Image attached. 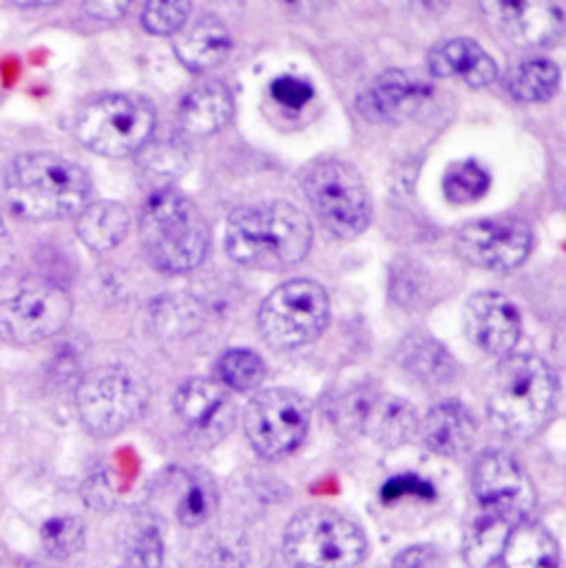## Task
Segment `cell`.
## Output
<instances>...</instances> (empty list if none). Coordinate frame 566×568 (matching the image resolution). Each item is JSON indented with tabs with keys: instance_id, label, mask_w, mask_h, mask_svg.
Here are the masks:
<instances>
[{
	"instance_id": "cell-1",
	"label": "cell",
	"mask_w": 566,
	"mask_h": 568,
	"mask_svg": "<svg viewBox=\"0 0 566 568\" xmlns=\"http://www.w3.org/2000/svg\"><path fill=\"white\" fill-rule=\"evenodd\" d=\"M7 209L27 222H55L78 215L91 195L89 173L55 153L18 155L4 171Z\"/></svg>"
},
{
	"instance_id": "cell-2",
	"label": "cell",
	"mask_w": 566,
	"mask_h": 568,
	"mask_svg": "<svg viewBox=\"0 0 566 568\" xmlns=\"http://www.w3.org/2000/svg\"><path fill=\"white\" fill-rule=\"evenodd\" d=\"M310 246V220L282 200L237 209L226 224V253L249 268L275 273L296 266Z\"/></svg>"
},
{
	"instance_id": "cell-3",
	"label": "cell",
	"mask_w": 566,
	"mask_h": 568,
	"mask_svg": "<svg viewBox=\"0 0 566 568\" xmlns=\"http://www.w3.org/2000/svg\"><path fill=\"white\" fill-rule=\"evenodd\" d=\"M558 400V378L547 361L534 354L507 356L487 400L492 425L509 438H532L549 420Z\"/></svg>"
},
{
	"instance_id": "cell-4",
	"label": "cell",
	"mask_w": 566,
	"mask_h": 568,
	"mask_svg": "<svg viewBox=\"0 0 566 568\" xmlns=\"http://www.w3.org/2000/svg\"><path fill=\"white\" fill-rule=\"evenodd\" d=\"M140 237L153 266L171 275L195 271L211 244V231L202 211L173 189H160L144 202Z\"/></svg>"
},
{
	"instance_id": "cell-5",
	"label": "cell",
	"mask_w": 566,
	"mask_h": 568,
	"mask_svg": "<svg viewBox=\"0 0 566 568\" xmlns=\"http://www.w3.org/2000/svg\"><path fill=\"white\" fill-rule=\"evenodd\" d=\"M155 109L138 93H107L84 104L75 118V138L102 158L140 153L155 133Z\"/></svg>"
},
{
	"instance_id": "cell-6",
	"label": "cell",
	"mask_w": 566,
	"mask_h": 568,
	"mask_svg": "<svg viewBox=\"0 0 566 568\" xmlns=\"http://www.w3.org/2000/svg\"><path fill=\"white\" fill-rule=\"evenodd\" d=\"M283 551L294 568H354L367 556V538L347 516L312 507L290 520Z\"/></svg>"
},
{
	"instance_id": "cell-7",
	"label": "cell",
	"mask_w": 566,
	"mask_h": 568,
	"mask_svg": "<svg viewBox=\"0 0 566 568\" xmlns=\"http://www.w3.org/2000/svg\"><path fill=\"white\" fill-rule=\"evenodd\" d=\"M330 418L341 434L367 436L383 447H401L418 432L416 407L376 383H358L334 396Z\"/></svg>"
},
{
	"instance_id": "cell-8",
	"label": "cell",
	"mask_w": 566,
	"mask_h": 568,
	"mask_svg": "<svg viewBox=\"0 0 566 568\" xmlns=\"http://www.w3.org/2000/svg\"><path fill=\"white\" fill-rule=\"evenodd\" d=\"M303 191L323 229L338 240L358 237L372 222L370 191L347 162H316L303 178Z\"/></svg>"
},
{
	"instance_id": "cell-9",
	"label": "cell",
	"mask_w": 566,
	"mask_h": 568,
	"mask_svg": "<svg viewBox=\"0 0 566 568\" xmlns=\"http://www.w3.org/2000/svg\"><path fill=\"white\" fill-rule=\"evenodd\" d=\"M149 387L122 365L91 369L78 385L75 407L84 429L98 438H109L133 425L146 409Z\"/></svg>"
},
{
	"instance_id": "cell-10",
	"label": "cell",
	"mask_w": 566,
	"mask_h": 568,
	"mask_svg": "<svg viewBox=\"0 0 566 568\" xmlns=\"http://www.w3.org/2000/svg\"><path fill=\"white\" fill-rule=\"evenodd\" d=\"M330 298L323 285L292 280L275 287L257 314L260 334L273 349H296L312 343L327 325Z\"/></svg>"
},
{
	"instance_id": "cell-11",
	"label": "cell",
	"mask_w": 566,
	"mask_h": 568,
	"mask_svg": "<svg viewBox=\"0 0 566 568\" xmlns=\"http://www.w3.org/2000/svg\"><path fill=\"white\" fill-rule=\"evenodd\" d=\"M310 427L307 400L283 387L253 396L244 412V429L253 449L269 460L285 458L305 438Z\"/></svg>"
},
{
	"instance_id": "cell-12",
	"label": "cell",
	"mask_w": 566,
	"mask_h": 568,
	"mask_svg": "<svg viewBox=\"0 0 566 568\" xmlns=\"http://www.w3.org/2000/svg\"><path fill=\"white\" fill-rule=\"evenodd\" d=\"M73 314V298L60 285L40 284L0 301V341L36 345L60 334Z\"/></svg>"
},
{
	"instance_id": "cell-13",
	"label": "cell",
	"mask_w": 566,
	"mask_h": 568,
	"mask_svg": "<svg viewBox=\"0 0 566 568\" xmlns=\"http://www.w3.org/2000/svg\"><path fill=\"white\" fill-rule=\"evenodd\" d=\"M474 496L478 511L520 525L532 520L536 487L523 465L503 452H487L474 467Z\"/></svg>"
},
{
	"instance_id": "cell-14",
	"label": "cell",
	"mask_w": 566,
	"mask_h": 568,
	"mask_svg": "<svg viewBox=\"0 0 566 568\" xmlns=\"http://www.w3.org/2000/svg\"><path fill=\"white\" fill-rule=\"evenodd\" d=\"M456 248L476 268L496 273L514 271L527 262L534 248V233L518 217H483L458 231Z\"/></svg>"
},
{
	"instance_id": "cell-15",
	"label": "cell",
	"mask_w": 566,
	"mask_h": 568,
	"mask_svg": "<svg viewBox=\"0 0 566 568\" xmlns=\"http://www.w3.org/2000/svg\"><path fill=\"white\" fill-rule=\"evenodd\" d=\"M175 414L200 445H215L235 425V403L226 387L211 378H191L175 394Z\"/></svg>"
},
{
	"instance_id": "cell-16",
	"label": "cell",
	"mask_w": 566,
	"mask_h": 568,
	"mask_svg": "<svg viewBox=\"0 0 566 568\" xmlns=\"http://www.w3.org/2000/svg\"><path fill=\"white\" fill-rule=\"evenodd\" d=\"M465 329L474 345L492 356H507L523 329L516 303L494 290L476 292L465 303Z\"/></svg>"
},
{
	"instance_id": "cell-17",
	"label": "cell",
	"mask_w": 566,
	"mask_h": 568,
	"mask_svg": "<svg viewBox=\"0 0 566 568\" xmlns=\"http://www.w3.org/2000/svg\"><path fill=\"white\" fill-rule=\"evenodd\" d=\"M485 16L512 42L523 47H547L565 33V11L547 2H483Z\"/></svg>"
},
{
	"instance_id": "cell-18",
	"label": "cell",
	"mask_w": 566,
	"mask_h": 568,
	"mask_svg": "<svg viewBox=\"0 0 566 568\" xmlns=\"http://www.w3.org/2000/svg\"><path fill=\"white\" fill-rule=\"evenodd\" d=\"M432 87L414 73L390 69L378 73L356 98L358 113L376 124L401 122L416 113L429 98Z\"/></svg>"
},
{
	"instance_id": "cell-19",
	"label": "cell",
	"mask_w": 566,
	"mask_h": 568,
	"mask_svg": "<svg viewBox=\"0 0 566 568\" xmlns=\"http://www.w3.org/2000/svg\"><path fill=\"white\" fill-rule=\"evenodd\" d=\"M418 432L429 452L456 458L472 449L478 436V420L467 405L443 400L425 414L423 423H418Z\"/></svg>"
},
{
	"instance_id": "cell-20",
	"label": "cell",
	"mask_w": 566,
	"mask_h": 568,
	"mask_svg": "<svg viewBox=\"0 0 566 568\" xmlns=\"http://www.w3.org/2000/svg\"><path fill=\"white\" fill-rule=\"evenodd\" d=\"M427 67L436 78H461L474 89L489 87L498 78V64L472 38H452L436 44L429 51Z\"/></svg>"
},
{
	"instance_id": "cell-21",
	"label": "cell",
	"mask_w": 566,
	"mask_h": 568,
	"mask_svg": "<svg viewBox=\"0 0 566 568\" xmlns=\"http://www.w3.org/2000/svg\"><path fill=\"white\" fill-rule=\"evenodd\" d=\"M235 111L233 93L222 82H204L189 91L180 104L178 118L184 131L191 135H213L222 131Z\"/></svg>"
},
{
	"instance_id": "cell-22",
	"label": "cell",
	"mask_w": 566,
	"mask_h": 568,
	"mask_svg": "<svg viewBox=\"0 0 566 568\" xmlns=\"http://www.w3.org/2000/svg\"><path fill=\"white\" fill-rule=\"evenodd\" d=\"M180 60L193 71H211L220 67L233 51V38L226 24L213 16L198 18L182 29L175 40Z\"/></svg>"
},
{
	"instance_id": "cell-23",
	"label": "cell",
	"mask_w": 566,
	"mask_h": 568,
	"mask_svg": "<svg viewBox=\"0 0 566 568\" xmlns=\"http://www.w3.org/2000/svg\"><path fill=\"white\" fill-rule=\"evenodd\" d=\"M129 226H131L129 211L118 202L102 200V202L87 204L78 213L75 231L80 242L87 248L95 253H107L124 242Z\"/></svg>"
},
{
	"instance_id": "cell-24",
	"label": "cell",
	"mask_w": 566,
	"mask_h": 568,
	"mask_svg": "<svg viewBox=\"0 0 566 568\" xmlns=\"http://www.w3.org/2000/svg\"><path fill=\"white\" fill-rule=\"evenodd\" d=\"M501 560L503 568H560V549L543 525L527 520L512 529Z\"/></svg>"
},
{
	"instance_id": "cell-25",
	"label": "cell",
	"mask_w": 566,
	"mask_h": 568,
	"mask_svg": "<svg viewBox=\"0 0 566 568\" xmlns=\"http://www.w3.org/2000/svg\"><path fill=\"white\" fill-rule=\"evenodd\" d=\"M173 494H175V518L184 527H200L209 518H213L220 494L215 480L200 469H180L173 476Z\"/></svg>"
},
{
	"instance_id": "cell-26",
	"label": "cell",
	"mask_w": 566,
	"mask_h": 568,
	"mask_svg": "<svg viewBox=\"0 0 566 568\" xmlns=\"http://www.w3.org/2000/svg\"><path fill=\"white\" fill-rule=\"evenodd\" d=\"M398 361L414 378L427 385H445L456 376V363L452 354L427 334H412L403 341Z\"/></svg>"
},
{
	"instance_id": "cell-27",
	"label": "cell",
	"mask_w": 566,
	"mask_h": 568,
	"mask_svg": "<svg viewBox=\"0 0 566 568\" xmlns=\"http://www.w3.org/2000/svg\"><path fill=\"white\" fill-rule=\"evenodd\" d=\"M560 87V69L549 58H529L514 64L507 73V89L520 102H545Z\"/></svg>"
},
{
	"instance_id": "cell-28",
	"label": "cell",
	"mask_w": 566,
	"mask_h": 568,
	"mask_svg": "<svg viewBox=\"0 0 566 568\" xmlns=\"http://www.w3.org/2000/svg\"><path fill=\"white\" fill-rule=\"evenodd\" d=\"M514 525L492 514L478 511L465 534V560L472 568L492 567L501 560Z\"/></svg>"
},
{
	"instance_id": "cell-29",
	"label": "cell",
	"mask_w": 566,
	"mask_h": 568,
	"mask_svg": "<svg viewBox=\"0 0 566 568\" xmlns=\"http://www.w3.org/2000/svg\"><path fill=\"white\" fill-rule=\"evenodd\" d=\"M215 374H218L222 387H229L235 392H253L266 381L269 367L257 352L235 347V349L224 352L218 358Z\"/></svg>"
},
{
	"instance_id": "cell-30",
	"label": "cell",
	"mask_w": 566,
	"mask_h": 568,
	"mask_svg": "<svg viewBox=\"0 0 566 568\" xmlns=\"http://www.w3.org/2000/svg\"><path fill=\"white\" fill-rule=\"evenodd\" d=\"M489 186L492 175L476 160L456 162L443 178V193L452 204L478 202L489 191Z\"/></svg>"
},
{
	"instance_id": "cell-31",
	"label": "cell",
	"mask_w": 566,
	"mask_h": 568,
	"mask_svg": "<svg viewBox=\"0 0 566 568\" xmlns=\"http://www.w3.org/2000/svg\"><path fill=\"white\" fill-rule=\"evenodd\" d=\"M42 549L55 560H69L84 547V525L73 516H58L40 529Z\"/></svg>"
},
{
	"instance_id": "cell-32",
	"label": "cell",
	"mask_w": 566,
	"mask_h": 568,
	"mask_svg": "<svg viewBox=\"0 0 566 568\" xmlns=\"http://www.w3.org/2000/svg\"><path fill=\"white\" fill-rule=\"evenodd\" d=\"M189 13L186 0H151L142 9V27L153 36H173L184 29Z\"/></svg>"
},
{
	"instance_id": "cell-33",
	"label": "cell",
	"mask_w": 566,
	"mask_h": 568,
	"mask_svg": "<svg viewBox=\"0 0 566 568\" xmlns=\"http://www.w3.org/2000/svg\"><path fill=\"white\" fill-rule=\"evenodd\" d=\"M162 558H164L162 536L158 534L155 527H142V531L135 536L129 549L131 565L135 568H158L162 565Z\"/></svg>"
},
{
	"instance_id": "cell-34",
	"label": "cell",
	"mask_w": 566,
	"mask_h": 568,
	"mask_svg": "<svg viewBox=\"0 0 566 568\" xmlns=\"http://www.w3.org/2000/svg\"><path fill=\"white\" fill-rule=\"evenodd\" d=\"M271 93H273V98H275L282 106L296 111V109L305 106V104L312 100L314 87H312L307 80H303V78L280 75V78L271 84Z\"/></svg>"
},
{
	"instance_id": "cell-35",
	"label": "cell",
	"mask_w": 566,
	"mask_h": 568,
	"mask_svg": "<svg viewBox=\"0 0 566 568\" xmlns=\"http://www.w3.org/2000/svg\"><path fill=\"white\" fill-rule=\"evenodd\" d=\"M84 498H87V505H91L93 509H109V507H113L115 494H113V487H111L109 478L104 474H98L91 480H87Z\"/></svg>"
},
{
	"instance_id": "cell-36",
	"label": "cell",
	"mask_w": 566,
	"mask_h": 568,
	"mask_svg": "<svg viewBox=\"0 0 566 568\" xmlns=\"http://www.w3.org/2000/svg\"><path fill=\"white\" fill-rule=\"evenodd\" d=\"M436 562H438V556L432 547L416 545L396 556L394 568H436Z\"/></svg>"
},
{
	"instance_id": "cell-37",
	"label": "cell",
	"mask_w": 566,
	"mask_h": 568,
	"mask_svg": "<svg viewBox=\"0 0 566 568\" xmlns=\"http://www.w3.org/2000/svg\"><path fill=\"white\" fill-rule=\"evenodd\" d=\"M405 494L427 496V494H432V489H429L427 483H423V480H418V478H414V476L394 478V480H390V483L385 485V489H383L385 500H394V498H401V496H405Z\"/></svg>"
},
{
	"instance_id": "cell-38",
	"label": "cell",
	"mask_w": 566,
	"mask_h": 568,
	"mask_svg": "<svg viewBox=\"0 0 566 568\" xmlns=\"http://www.w3.org/2000/svg\"><path fill=\"white\" fill-rule=\"evenodd\" d=\"M84 11L95 20H118L127 13V2H84Z\"/></svg>"
},
{
	"instance_id": "cell-39",
	"label": "cell",
	"mask_w": 566,
	"mask_h": 568,
	"mask_svg": "<svg viewBox=\"0 0 566 568\" xmlns=\"http://www.w3.org/2000/svg\"><path fill=\"white\" fill-rule=\"evenodd\" d=\"M0 231H2V215H0Z\"/></svg>"
}]
</instances>
